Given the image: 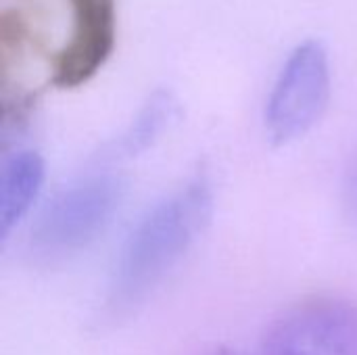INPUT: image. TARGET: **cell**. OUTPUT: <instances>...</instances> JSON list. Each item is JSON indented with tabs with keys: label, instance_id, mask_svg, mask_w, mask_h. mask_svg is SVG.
Wrapping results in <instances>:
<instances>
[{
	"label": "cell",
	"instance_id": "52a82bcc",
	"mask_svg": "<svg viewBox=\"0 0 357 355\" xmlns=\"http://www.w3.org/2000/svg\"><path fill=\"white\" fill-rule=\"evenodd\" d=\"M180 107L169 90H155L138 109L128 128L109 144L111 159H128L151 149L178 119Z\"/></svg>",
	"mask_w": 357,
	"mask_h": 355
},
{
	"label": "cell",
	"instance_id": "5b68a950",
	"mask_svg": "<svg viewBox=\"0 0 357 355\" xmlns=\"http://www.w3.org/2000/svg\"><path fill=\"white\" fill-rule=\"evenodd\" d=\"M71 33L54 52L50 80L71 90L90 82L109 61L117 38V0H69Z\"/></svg>",
	"mask_w": 357,
	"mask_h": 355
},
{
	"label": "cell",
	"instance_id": "7a4b0ae2",
	"mask_svg": "<svg viewBox=\"0 0 357 355\" xmlns=\"http://www.w3.org/2000/svg\"><path fill=\"white\" fill-rule=\"evenodd\" d=\"M121 176L98 169L61 188L38 213L29 251L42 262H65L94 245L121 207Z\"/></svg>",
	"mask_w": 357,
	"mask_h": 355
},
{
	"label": "cell",
	"instance_id": "6da1fadb",
	"mask_svg": "<svg viewBox=\"0 0 357 355\" xmlns=\"http://www.w3.org/2000/svg\"><path fill=\"white\" fill-rule=\"evenodd\" d=\"M211 213L213 184L203 172L157 201L119 249L107 289V314L117 318L142 305L192 249Z\"/></svg>",
	"mask_w": 357,
	"mask_h": 355
},
{
	"label": "cell",
	"instance_id": "8992f818",
	"mask_svg": "<svg viewBox=\"0 0 357 355\" xmlns=\"http://www.w3.org/2000/svg\"><path fill=\"white\" fill-rule=\"evenodd\" d=\"M46 178L44 159L29 149H17L6 155L0 174V234L8 239L10 230L36 205Z\"/></svg>",
	"mask_w": 357,
	"mask_h": 355
},
{
	"label": "cell",
	"instance_id": "9c48e42d",
	"mask_svg": "<svg viewBox=\"0 0 357 355\" xmlns=\"http://www.w3.org/2000/svg\"><path fill=\"white\" fill-rule=\"evenodd\" d=\"M207 355H243L238 354V352H234V349H226V347H220V349H213L211 354Z\"/></svg>",
	"mask_w": 357,
	"mask_h": 355
},
{
	"label": "cell",
	"instance_id": "277c9868",
	"mask_svg": "<svg viewBox=\"0 0 357 355\" xmlns=\"http://www.w3.org/2000/svg\"><path fill=\"white\" fill-rule=\"evenodd\" d=\"M261 355H357V305L331 295L291 305L266 331Z\"/></svg>",
	"mask_w": 357,
	"mask_h": 355
},
{
	"label": "cell",
	"instance_id": "3957f363",
	"mask_svg": "<svg viewBox=\"0 0 357 355\" xmlns=\"http://www.w3.org/2000/svg\"><path fill=\"white\" fill-rule=\"evenodd\" d=\"M328 50L318 40H303L282 63L266 100L264 126L274 144L305 136L324 115L331 100Z\"/></svg>",
	"mask_w": 357,
	"mask_h": 355
},
{
	"label": "cell",
	"instance_id": "ba28073f",
	"mask_svg": "<svg viewBox=\"0 0 357 355\" xmlns=\"http://www.w3.org/2000/svg\"><path fill=\"white\" fill-rule=\"evenodd\" d=\"M343 207L357 230V153L347 161L343 172Z\"/></svg>",
	"mask_w": 357,
	"mask_h": 355
}]
</instances>
